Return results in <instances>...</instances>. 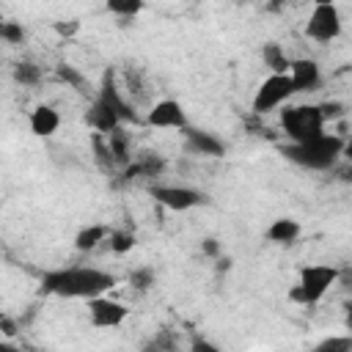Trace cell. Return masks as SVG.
Returning <instances> with one entry per match:
<instances>
[{
    "mask_svg": "<svg viewBox=\"0 0 352 352\" xmlns=\"http://www.w3.org/2000/svg\"><path fill=\"white\" fill-rule=\"evenodd\" d=\"M118 283L116 275L99 270V267H85V264H74V267H58L41 275V292L52 294V297H66V300H94L107 294L113 286Z\"/></svg>",
    "mask_w": 352,
    "mask_h": 352,
    "instance_id": "6da1fadb",
    "label": "cell"
},
{
    "mask_svg": "<svg viewBox=\"0 0 352 352\" xmlns=\"http://www.w3.org/2000/svg\"><path fill=\"white\" fill-rule=\"evenodd\" d=\"M344 146H346V143H344L341 135L324 132V135H319V138H314V140H305V143H289V146L283 148V154H286V160H292V162L300 165V168H308V170H327V168H333V165L341 160Z\"/></svg>",
    "mask_w": 352,
    "mask_h": 352,
    "instance_id": "7a4b0ae2",
    "label": "cell"
},
{
    "mask_svg": "<svg viewBox=\"0 0 352 352\" xmlns=\"http://www.w3.org/2000/svg\"><path fill=\"white\" fill-rule=\"evenodd\" d=\"M336 280H338V270L336 267H330V264H308V267L300 270V278L289 292V300H294L300 305H316L330 292V286H336Z\"/></svg>",
    "mask_w": 352,
    "mask_h": 352,
    "instance_id": "3957f363",
    "label": "cell"
},
{
    "mask_svg": "<svg viewBox=\"0 0 352 352\" xmlns=\"http://www.w3.org/2000/svg\"><path fill=\"white\" fill-rule=\"evenodd\" d=\"M280 124L292 143H305L324 135V116L319 104H292L280 113Z\"/></svg>",
    "mask_w": 352,
    "mask_h": 352,
    "instance_id": "277c9868",
    "label": "cell"
},
{
    "mask_svg": "<svg viewBox=\"0 0 352 352\" xmlns=\"http://www.w3.org/2000/svg\"><path fill=\"white\" fill-rule=\"evenodd\" d=\"M292 96H294V85H292L289 74H267L253 94V113L267 116V113L278 110L280 104H289Z\"/></svg>",
    "mask_w": 352,
    "mask_h": 352,
    "instance_id": "5b68a950",
    "label": "cell"
},
{
    "mask_svg": "<svg viewBox=\"0 0 352 352\" xmlns=\"http://www.w3.org/2000/svg\"><path fill=\"white\" fill-rule=\"evenodd\" d=\"M305 36L319 41V44H327L333 38L341 36V11L338 6L333 3H316L305 19Z\"/></svg>",
    "mask_w": 352,
    "mask_h": 352,
    "instance_id": "8992f818",
    "label": "cell"
},
{
    "mask_svg": "<svg viewBox=\"0 0 352 352\" xmlns=\"http://www.w3.org/2000/svg\"><path fill=\"white\" fill-rule=\"evenodd\" d=\"M148 192L157 204H162L170 212H187V209H195V206L206 204L204 192H198L192 187H184V184H151Z\"/></svg>",
    "mask_w": 352,
    "mask_h": 352,
    "instance_id": "52a82bcc",
    "label": "cell"
},
{
    "mask_svg": "<svg viewBox=\"0 0 352 352\" xmlns=\"http://www.w3.org/2000/svg\"><path fill=\"white\" fill-rule=\"evenodd\" d=\"M126 316H129V308H126L124 302H118V300H110L107 294L88 300V322H91L94 327L113 330V327L124 324Z\"/></svg>",
    "mask_w": 352,
    "mask_h": 352,
    "instance_id": "ba28073f",
    "label": "cell"
},
{
    "mask_svg": "<svg viewBox=\"0 0 352 352\" xmlns=\"http://www.w3.org/2000/svg\"><path fill=\"white\" fill-rule=\"evenodd\" d=\"M146 124L154 129H187V113L176 99H160L148 110Z\"/></svg>",
    "mask_w": 352,
    "mask_h": 352,
    "instance_id": "9c48e42d",
    "label": "cell"
},
{
    "mask_svg": "<svg viewBox=\"0 0 352 352\" xmlns=\"http://www.w3.org/2000/svg\"><path fill=\"white\" fill-rule=\"evenodd\" d=\"M289 80L294 85V94H311L322 82L319 63L314 58H292L289 63Z\"/></svg>",
    "mask_w": 352,
    "mask_h": 352,
    "instance_id": "30bf717a",
    "label": "cell"
},
{
    "mask_svg": "<svg viewBox=\"0 0 352 352\" xmlns=\"http://www.w3.org/2000/svg\"><path fill=\"white\" fill-rule=\"evenodd\" d=\"M96 99L99 102H104L116 116H118V121L121 124H138V113L126 104V99L121 96V91H118V85H116V80H113V74L107 72L104 74V80H102V88H99V94H96Z\"/></svg>",
    "mask_w": 352,
    "mask_h": 352,
    "instance_id": "8fae6325",
    "label": "cell"
},
{
    "mask_svg": "<svg viewBox=\"0 0 352 352\" xmlns=\"http://www.w3.org/2000/svg\"><path fill=\"white\" fill-rule=\"evenodd\" d=\"M182 132H184V148L190 154H198V157H223L226 154V143L217 135H212L206 129H192V126H187Z\"/></svg>",
    "mask_w": 352,
    "mask_h": 352,
    "instance_id": "7c38bea8",
    "label": "cell"
},
{
    "mask_svg": "<svg viewBox=\"0 0 352 352\" xmlns=\"http://www.w3.org/2000/svg\"><path fill=\"white\" fill-rule=\"evenodd\" d=\"M60 126V116L52 104H38L33 113H30V132L36 138H50L55 135Z\"/></svg>",
    "mask_w": 352,
    "mask_h": 352,
    "instance_id": "4fadbf2b",
    "label": "cell"
},
{
    "mask_svg": "<svg viewBox=\"0 0 352 352\" xmlns=\"http://www.w3.org/2000/svg\"><path fill=\"white\" fill-rule=\"evenodd\" d=\"M300 234H302V226H300L294 217H278V220H272V223L267 226V231H264V236H267L270 242H275V245H292Z\"/></svg>",
    "mask_w": 352,
    "mask_h": 352,
    "instance_id": "5bb4252c",
    "label": "cell"
},
{
    "mask_svg": "<svg viewBox=\"0 0 352 352\" xmlns=\"http://www.w3.org/2000/svg\"><path fill=\"white\" fill-rule=\"evenodd\" d=\"M85 121H88V126H94V129H96V132H102V135H110L113 129H118V126H121L118 116H116L104 102H99V99H94V104H91L88 116H85Z\"/></svg>",
    "mask_w": 352,
    "mask_h": 352,
    "instance_id": "9a60e30c",
    "label": "cell"
},
{
    "mask_svg": "<svg viewBox=\"0 0 352 352\" xmlns=\"http://www.w3.org/2000/svg\"><path fill=\"white\" fill-rule=\"evenodd\" d=\"M107 236H110V226H104V223H91V226H85V228L77 231L74 248H77L80 253H91V250H96L102 242H107Z\"/></svg>",
    "mask_w": 352,
    "mask_h": 352,
    "instance_id": "2e32d148",
    "label": "cell"
},
{
    "mask_svg": "<svg viewBox=\"0 0 352 352\" xmlns=\"http://www.w3.org/2000/svg\"><path fill=\"white\" fill-rule=\"evenodd\" d=\"M261 60H264V66L270 69V74H289L292 58L280 50V44H275V41L264 44V47H261Z\"/></svg>",
    "mask_w": 352,
    "mask_h": 352,
    "instance_id": "e0dca14e",
    "label": "cell"
},
{
    "mask_svg": "<svg viewBox=\"0 0 352 352\" xmlns=\"http://www.w3.org/2000/svg\"><path fill=\"white\" fill-rule=\"evenodd\" d=\"M107 242H110V250H113V253L124 256V253H129V250L138 245V236H135L132 231H126V228H110Z\"/></svg>",
    "mask_w": 352,
    "mask_h": 352,
    "instance_id": "ac0fdd59",
    "label": "cell"
},
{
    "mask_svg": "<svg viewBox=\"0 0 352 352\" xmlns=\"http://www.w3.org/2000/svg\"><path fill=\"white\" fill-rule=\"evenodd\" d=\"M11 74H14V80H16L19 85H36V82L41 80V66L33 63V60H19Z\"/></svg>",
    "mask_w": 352,
    "mask_h": 352,
    "instance_id": "d6986e66",
    "label": "cell"
},
{
    "mask_svg": "<svg viewBox=\"0 0 352 352\" xmlns=\"http://www.w3.org/2000/svg\"><path fill=\"white\" fill-rule=\"evenodd\" d=\"M311 352H352V338L349 336H330L319 341Z\"/></svg>",
    "mask_w": 352,
    "mask_h": 352,
    "instance_id": "ffe728a7",
    "label": "cell"
},
{
    "mask_svg": "<svg viewBox=\"0 0 352 352\" xmlns=\"http://www.w3.org/2000/svg\"><path fill=\"white\" fill-rule=\"evenodd\" d=\"M154 280H157V275H154V270H151V267H138V270H132V272H129V283H132L138 292L151 289V286H154Z\"/></svg>",
    "mask_w": 352,
    "mask_h": 352,
    "instance_id": "44dd1931",
    "label": "cell"
},
{
    "mask_svg": "<svg viewBox=\"0 0 352 352\" xmlns=\"http://www.w3.org/2000/svg\"><path fill=\"white\" fill-rule=\"evenodd\" d=\"M0 41H6V44H22L25 41V28L19 22H3Z\"/></svg>",
    "mask_w": 352,
    "mask_h": 352,
    "instance_id": "7402d4cb",
    "label": "cell"
},
{
    "mask_svg": "<svg viewBox=\"0 0 352 352\" xmlns=\"http://www.w3.org/2000/svg\"><path fill=\"white\" fill-rule=\"evenodd\" d=\"M107 11L110 14H118V16H135L143 11V3L140 0H126V3H107Z\"/></svg>",
    "mask_w": 352,
    "mask_h": 352,
    "instance_id": "603a6c76",
    "label": "cell"
},
{
    "mask_svg": "<svg viewBox=\"0 0 352 352\" xmlns=\"http://www.w3.org/2000/svg\"><path fill=\"white\" fill-rule=\"evenodd\" d=\"M55 74H58V77H60L63 82H69V85H74L77 91H85V88H82V85H85V80H82V74H80V72H74L72 66H66V63H60Z\"/></svg>",
    "mask_w": 352,
    "mask_h": 352,
    "instance_id": "cb8c5ba5",
    "label": "cell"
},
{
    "mask_svg": "<svg viewBox=\"0 0 352 352\" xmlns=\"http://www.w3.org/2000/svg\"><path fill=\"white\" fill-rule=\"evenodd\" d=\"M170 349H173L170 333H160L157 338H151V341L143 346V352H170Z\"/></svg>",
    "mask_w": 352,
    "mask_h": 352,
    "instance_id": "d4e9b609",
    "label": "cell"
},
{
    "mask_svg": "<svg viewBox=\"0 0 352 352\" xmlns=\"http://www.w3.org/2000/svg\"><path fill=\"white\" fill-rule=\"evenodd\" d=\"M190 352H223V349H220L217 344H212L209 338H192Z\"/></svg>",
    "mask_w": 352,
    "mask_h": 352,
    "instance_id": "484cf974",
    "label": "cell"
},
{
    "mask_svg": "<svg viewBox=\"0 0 352 352\" xmlns=\"http://www.w3.org/2000/svg\"><path fill=\"white\" fill-rule=\"evenodd\" d=\"M77 28H80V22H69V25H63V22H58V25H55V30H58L60 36H72V33H74Z\"/></svg>",
    "mask_w": 352,
    "mask_h": 352,
    "instance_id": "4316f807",
    "label": "cell"
},
{
    "mask_svg": "<svg viewBox=\"0 0 352 352\" xmlns=\"http://www.w3.org/2000/svg\"><path fill=\"white\" fill-rule=\"evenodd\" d=\"M204 253H209V256H220V245L214 242V239H204Z\"/></svg>",
    "mask_w": 352,
    "mask_h": 352,
    "instance_id": "83f0119b",
    "label": "cell"
},
{
    "mask_svg": "<svg viewBox=\"0 0 352 352\" xmlns=\"http://www.w3.org/2000/svg\"><path fill=\"white\" fill-rule=\"evenodd\" d=\"M0 327H3L6 336H16V324H14L8 316H0Z\"/></svg>",
    "mask_w": 352,
    "mask_h": 352,
    "instance_id": "f1b7e54d",
    "label": "cell"
},
{
    "mask_svg": "<svg viewBox=\"0 0 352 352\" xmlns=\"http://www.w3.org/2000/svg\"><path fill=\"white\" fill-rule=\"evenodd\" d=\"M0 352H25V349H19V346H11V344L0 341Z\"/></svg>",
    "mask_w": 352,
    "mask_h": 352,
    "instance_id": "f546056e",
    "label": "cell"
},
{
    "mask_svg": "<svg viewBox=\"0 0 352 352\" xmlns=\"http://www.w3.org/2000/svg\"><path fill=\"white\" fill-rule=\"evenodd\" d=\"M0 28H3V19H0Z\"/></svg>",
    "mask_w": 352,
    "mask_h": 352,
    "instance_id": "4dcf8cb0",
    "label": "cell"
}]
</instances>
